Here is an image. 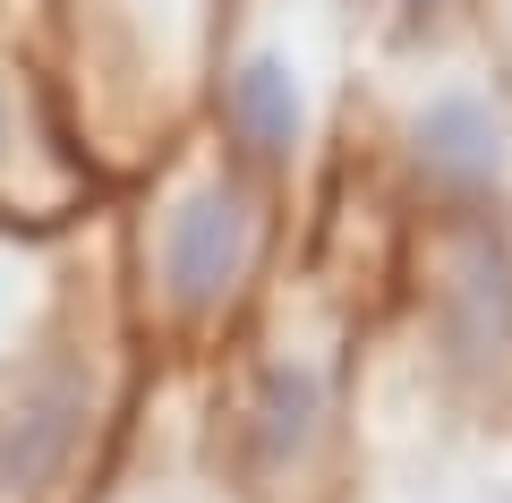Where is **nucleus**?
Returning <instances> with one entry per match:
<instances>
[{
	"mask_svg": "<svg viewBox=\"0 0 512 503\" xmlns=\"http://www.w3.org/2000/svg\"><path fill=\"white\" fill-rule=\"evenodd\" d=\"M248 256H256V214L231 188H205V197H188L180 214H171V231H163V282H171L180 307L214 316V307L248 282Z\"/></svg>",
	"mask_w": 512,
	"mask_h": 503,
	"instance_id": "obj_1",
	"label": "nucleus"
},
{
	"mask_svg": "<svg viewBox=\"0 0 512 503\" xmlns=\"http://www.w3.org/2000/svg\"><path fill=\"white\" fill-rule=\"evenodd\" d=\"M86 435V376L43 367L0 401V495H43Z\"/></svg>",
	"mask_w": 512,
	"mask_h": 503,
	"instance_id": "obj_2",
	"label": "nucleus"
},
{
	"mask_svg": "<svg viewBox=\"0 0 512 503\" xmlns=\"http://www.w3.org/2000/svg\"><path fill=\"white\" fill-rule=\"evenodd\" d=\"M222 120L248 145V162H282L299 145V77L282 52H248L222 86Z\"/></svg>",
	"mask_w": 512,
	"mask_h": 503,
	"instance_id": "obj_3",
	"label": "nucleus"
},
{
	"mask_svg": "<svg viewBox=\"0 0 512 503\" xmlns=\"http://www.w3.org/2000/svg\"><path fill=\"white\" fill-rule=\"evenodd\" d=\"M419 162L436 171V180H453V188L495 180V162H504L495 120L470 103V94H444V103H427V111H419Z\"/></svg>",
	"mask_w": 512,
	"mask_h": 503,
	"instance_id": "obj_4",
	"label": "nucleus"
},
{
	"mask_svg": "<svg viewBox=\"0 0 512 503\" xmlns=\"http://www.w3.org/2000/svg\"><path fill=\"white\" fill-rule=\"evenodd\" d=\"M316 427V376L308 367H265V401H256V435H265V452H299Z\"/></svg>",
	"mask_w": 512,
	"mask_h": 503,
	"instance_id": "obj_5",
	"label": "nucleus"
},
{
	"mask_svg": "<svg viewBox=\"0 0 512 503\" xmlns=\"http://www.w3.org/2000/svg\"><path fill=\"white\" fill-rule=\"evenodd\" d=\"M9 154H18V103H9V86H0V171H9Z\"/></svg>",
	"mask_w": 512,
	"mask_h": 503,
	"instance_id": "obj_6",
	"label": "nucleus"
},
{
	"mask_svg": "<svg viewBox=\"0 0 512 503\" xmlns=\"http://www.w3.org/2000/svg\"><path fill=\"white\" fill-rule=\"evenodd\" d=\"M402 9H436V0H402Z\"/></svg>",
	"mask_w": 512,
	"mask_h": 503,
	"instance_id": "obj_7",
	"label": "nucleus"
}]
</instances>
